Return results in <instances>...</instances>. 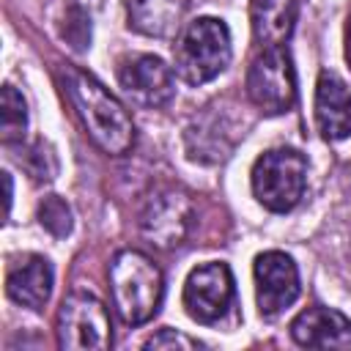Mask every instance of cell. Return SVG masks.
Segmentation results:
<instances>
[{
  "mask_svg": "<svg viewBox=\"0 0 351 351\" xmlns=\"http://www.w3.org/2000/svg\"><path fill=\"white\" fill-rule=\"evenodd\" d=\"M291 337L304 348H351V321L332 307L313 304L291 321Z\"/></svg>",
  "mask_w": 351,
  "mask_h": 351,
  "instance_id": "8fae6325",
  "label": "cell"
},
{
  "mask_svg": "<svg viewBox=\"0 0 351 351\" xmlns=\"http://www.w3.org/2000/svg\"><path fill=\"white\" fill-rule=\"evenodd\" d=\"M247 96L269 115L288 112L296 104V74L291 55L282 47H263L250 63Z\"/></svg>",
  "mask_w": 351,
  "mask_h": 351,
  "instance_id": "8992f818",
  "label": "cell"
},
{
  "mask_svg": "<svg viewBox=\"0 0 351 351\" xmlns=\"http://www.w3.org/2000/svg\"><path fill=\"white\" fill-rule=\"evenodd\" d=\"M52 266L47 258L41 255H22L16 263L8 266L5 274V293L11 302L30 307V310H41L52 293Z\"/></svg>",
  "mask_w": 351,
  "mask_h": 351,
  "instance_id": "4fadbf2b",
  "label": "cell"
},
{
  "mask_svg": "<svg viewBox=\"0 0 351 351\" xmlns=\"http://www.w3.org/2000/svg\"><path fill=\"white\" fill-rule=\"evenodd\" d=\"M252 195L274 214L291 211L307 186V159L296 148H271L252 165Z\"/></svg>",
  "mask_w": 351,
  "mask_h": 351,
  "instance_id": "277c9868",
  "label": "cell"
},
{
  "mask_svg": "<svg viewBox=\"0 0 351 351\" xmlns=\"http://www.w3.org/2000/svg\"><path fill=\"white\" fill-rule=\"evenodd\" d=\"M346 58L351 60V14H348V25H346Z\"/></svg>",
  "mask_w": 351,
  "mask_h": 351,
  "instance_id": "44dd1931",
  "label": "cell"
},
{
  "mask_svg": "<svg viewBox=\"0 0 351 351\" xmlns=\"http://www.w3.org/2000/svg\"><path fill=\"white\" fill-rule=\"evenodd\" d=\"M255 274V296L261 315H277L299 299V271L291 255L280 250L261 252L252 266Z\"/></svg>",
  "mask_w": 351,
  "mask_h": 351,
  "instance_id": "30bf717a",
  "label": "cell"
},
{
  "mask_svg": "<svg viewBox=\"0 0 351 351\" xmlns=\"http://www.w3.org/2000/svg\"><path fill=\"white\" fill-rule=\"evenodd\" d=\"M0 129H3V143H19L27 129V104L22 93L14 85H3L0 96Z\"/></svg>",
  "mask_w": 351,
  "mask_h": 351,
  "instance_id": "2e32d148",
  "label": "cell"
},
{
  "mask_svg": "<svg viewBox=\"0 0 351 351\" xmlns=\"http://www.w3.org/2000/svg\"><path fill=\"white\" fill-rule=\"evenodd\" d=\"M189 3L192 0H129V27L151 38H170L181 27Z\"/></svg>",
  "mask_w": 351,
  "mask_h": 351,
  "instance_id": "5bb4252c",
  "label": "cell"
},
{
  "mask_svg": "<svg viewBox=\"0 0 351 351\" xmlns=\"http://www.w3.org/2000/svg\"><path fill=\"white\" fill-rule=\"evenodd\" d=\"M112 343L107 307L85 291H74L58 310V346L66 351H104Z\"/></svg>",
  "mask_w": 351,
  "mask_h": 351,
  "instance_id": "5b68a950",
  "label": "cell"
},
{
  "mask_svg": "<svg viewBox=\"0 0 351 351\" xmlns=\"http://www.w3.org/2000/svg\"><path fill=\"white\" fill-rule=\"evenodd\" d=\"M3 186H5V214L11 211V195H14V189H11V173H3Z\"/></svg>",
  "mask_w": 351,
  "mask_h": 351,
  "instance_id": "ffe728a7",
  "label": "cell"
},
{
  "mask_svg": "<svg viewBox=\"0 0 351 351\" xmlns=\"http://www.w3.org/2000/svg\"><path fill=\"white\" fill-rule=\"evenodd\" d=\"M110 291L123 324L140 326L156 315L165 293V280L159 266L148 255L137 250H121L110 261Z\"/></svg>",
  "mask_w": 351,
  "mask_h": 351,
  "instance_id": "7a4b0ae2",
  "label": "cell"
},
{
  "mask_svg": "<svg viewBox=\"0 0 351 351\" xmlns=\"http://www.w3.org/2000/svg\"><path fill=\"white\" fill-rule=\"evenodd\" d=\"M315 123L326 140L351 137V90L329 69L318 74L315 85Z\"/></svg>",
  "mask_w": 351,
  "mask_h": 351,
  "instance_id": "7c38bea8",
  "label": "cell"
},
{
  "mask_svg": "<svg viewBox=\"0 0 351 351\" xmlns=\"http://www.w3.org/2000/svg\"><path fill=\"white\" fill-rule=\"evenodd\" d=\"M63 38L77 49H88L90 47V16L80 8V5H71L66 11V19H63Z\"/></svg>",
  "mask_w": 351,
  "mask_h": 351,
  "instance_id": "ac0fdd59",
  "label": "cell"
},
{
  "mask_svg": "<svg viewBox=\"0 0 351 351\" xmlns=\"http://www.w3.org/2000/svg\"><path fill=\"white\" fill-rule=\"evenodd\" d=\"M192 222V203L176 189H156L145 197L140 211V230L156 247H176L184 241Z\"/></svg>",
  "mask_w": 351,
  "mask_h": 351,
  "instance_id": "ba28073f",
  "label": "cell"
},
{
  "mask_svg": "<svg viewBox=\"0 0 351 351\" xmlns=\"http://www.w3.org/2000/svg\"><path fill=\"white\" fill-rule=\"evenodd\" d=\"M118 82L123 93L140 107H165L176 96L170 66L156 55H126L118 63Z\"/></svg>",
  "mask_w": 351,
  "mask_h": 351,
  "instance_id": "9c48e42d",
  "label": "cell"
},
{
  "mask_svg": "<svg viewBox=\"0 0 351 351\" xmlns=\"http://www.w3.org/2000/svg\"><path fill=\"white\" fill-rule=\"evenodd\" d=\"M230 30L217 16H197L176 44V71L189 85L211 82L230 63Z\"/></svg>",
  "mask_w": 351,
  "mask_h": 351,
  "instance_id": "3957f363",
  "label": "cell"
},
{
  "mask_svg": "<svg viewBox=\"0 0 351 351\" xmlns=\"http://www.w3.org/2000/svg\"><path fill=\"white\" fill-rule=\"evenodd\" d=\"M145 348L148 351H162V348H176V351H195V348H200V343L197 340H192V337H186L184 332H176V329H159L154 337H148L145 340Z\"/></svg>",
  "mask_w": 351,
  "mask_h": 351,
  "instance_id": "d6986e66",
  "label": "cell"
},
{
  "mask_svg": "<svg viewBox=\"0 0 351 351\" xmlns=\"http://www.w3.org/2000/svg\"><path fill=\"white\" fill-rule=\"evenodd\" d=\"M299 0H250L252 36L263 47H280L293 33Z\"/></svg>",
  "mask_w": 351,
  "mask_h": 351,
  "instance_id": "9a60e30c",
  "label": "cell"
},
{
  "mask_svg": "<svg viewBox=\"0 0 351 351\" xmlns=\"http://www.w3.org/2000/svg\"><path fill=\"white\" fill-rule=\"evenodd\" d=\"M38 222H41V228L44 230H49L55 239H63V236H69L71 233V208H69V203L63 200V197H58V195H49V197H44L41 203H38Z\"/></svg>",
  "mask_w": 351,
  "mask_h": 351,
  "instance_id": "e0dca14e",
  "label": "cell"
},
{
  "mask_svg": "<svg viewBox=\"0 0 351 351\" xmlns=\"http://www.w3.org/2000/svg\"><path fill=\"white\" fill-rule=\"evenodd\" d=\"M63 90L69 93L90 140L101 151H107L110 156H123L132 148L134 143L132 115L96 77H90L82 69H66Z\"/></svg>",
  "mask_w": 351,
  "mask_h": 351,
  "instance_id": "6da1fadb",
  "label": "cell"
},
{
  "mask_svg": "<svg viewBox=\"0 0 351 351\" xmlns=\"http://www.w3.org/2000/svg\"><path fill=\"white\" fill-rule=\"evenodd\" d=\"M233 302V274L228 263H203L189 271L184 282V307L192 321L214 324L219 321Z\"/></svg>",
  "mask_w": 351,
  "mask_h": 351,
  "instance_id": "52a82bcc",
  "label": "cell"
}]
</instances>
